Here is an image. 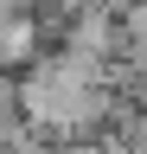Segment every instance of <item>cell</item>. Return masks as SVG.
Instances as JSON below:
<instances>
[{
    "mask_svg": "<svg viewBox=\"0 0 147 154\" xmlns=\"http://www.w3.org/2000/svg\"><path fill=\"white\" fill-rule=\"evenodd\" d=\"M19 116L39 135H90L109 116V90H102V71L83 64V58H45L32 64V77L19 84Z\"/></svg>",
    "mask_w": 147,
    "mask_h": 154,
    "instance_id": "6da1fadb",
    "label": "cell"
},
{
    "mask_svg": "<svg viewBox=\"0 0 147 154\" xmlns=\"http://www.w3.org/2000/svg\"><path fill=\"white\" fill-rule=\"evenodd\" d=\"M64 51L70 58H83V64H109V51H115V7H83L77 19H70V32H64Z\"/></svg>",
    "mask_w": 147,
    "mask_h": 154,
    "instance_id": "7a4b0ae2",
    "label": "cell"
},
{
    "mask_svg": "<svg viewBox=\"0 0 147 154\" xmlns=\"http://www.w3.org/2000/svg\"><path fill=\"white\" fill-rule=\"evenodd\" d=\"M39 19H32V13H0V71H26L32 64V58H39Z\"/></svg>",
    "mask_w": 147,
    "mask_h": 154,
    "instance_id": "3957f363",
    "label": "cell"
},
{
    "mask_svg": "<svg viewBox=\"0 0 147 154\" xmlns=\"http://www.w3.org/2000/svg\"><path fill=\"white\" fill-rule=\"evenodd\" d=\"M102 7H115V13H128V7H134V0H102Z\"/></svg>",
    "mask_w": 147,
    "mask_h": 154,
    "instance_id": "277c9868",
    "label": "cell"
}]
</instances>
